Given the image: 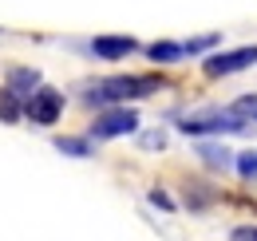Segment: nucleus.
<instances>
[{"mask_svg": "<svg viewBox=\"0 0 257 241\" xmlns=\"http://www.w3.org/2000/svg\"><path fill=\"white\" fill-rule=\"evenodd\" d=\"M218 44H222V36H218V32H206V36L186 40V44H182V52H186V56H206V52H214Z\"/></svg>", "mask_w": 257, "mask_h": 241, "instance_id": "nucleus-11", "label": "nucleus"}, {"mask_svg": "<svg viewBox=\"0 0 257 241\" xmlns=\"http://www.w3.org/2000/svg\"><path fill=\"white\" fill-rule=\"evenodd\" d=\"M229 241H257V225H237L229 233Z\"/></svg>", "mask_w": 257, "mask_h": 241, "instance_id": "nucleus-15", "label": "nucleus"}, {"mask_svg": "<svg viewBox=\"0 0 257 241\" xmlns=\"http://www.w3.org/2000/svg\"><path fill=\"white\" fill-rule=\"evenodd\" d=\"M40 83H44V79H40L36 67H8V75H4V87L12 91V95H20V99H28Z\"/></svg>", "mask_w": 257, "mask_h": 241, "instance_id": "nucleus-7", "label": "nucleus"}, {"mask_svg": "<svg viewBox=\"0 0 257 241\" xmlns=\"http://www.w3.org/2000/svg\"><path fill=\"white\" fill-rule=\"evenodd\" d=\"M198 154H202V162H206V166H214V170L233 166V151H225L222 143H202V147H198Z\"/></svg>", "mask_w": 257, "mask_h": 241, "instance_id": "nucleus-9", "label": "nucleus"}, {"mask_svg": "<svg viewBox=\"0 0 257 241\" xmlns=\"http://www.w3.org/2000/svg\"><path fill=\"white\" fill-rule=\"evenodd\" d=\"M60 115H64V91L44 87V83H40V87L24 99V119L36 123V127H56Z\"/></svg>", "mask_w": 257, "mask_h": 241, "instance_id": "nucleus-4", "label": "nucleus"}, {"mask_svg": "<svg viewBox=\"0 0 257 241\" xmlns=\"http://www.w3.org/2000/svg\"><path fill=\"white\" fill-rule=\"evenodd\" d=\"M151 206H159V210H174L170 194H162V190H151Z\"/></svg>", "mask_w": 257, "mask_h": 241, "instance_id": "nucleus-16", "label": "nucleus"}, {"mask_svg": "<svg viewBox=\"0 0 257 241\" xmlns=\"http://www.w3.org/2000/svg\"><path fill=\"white\" fill-rule=\"evenodd\" d=\"M139 131V111L127 103H115V107H99L95 123L87 127V139H123Z\"/></svg>", "mask_w": 257, "mask_h": 241, "instance_id": "nucleus-3", "label": "nucleus"}, {"mask_svg": "<svg viewBox=\"0 0 257 241\" xmlns=\"http://www.w3.org/2000/svg\"><path fill=\"white\" fill-rule=\"evenodd\" d=\"M20 119H24V99L4 87L0 91V123H20Z\"/></svg>", "mask_w": 257, "mask_h": 241, "instance_id": "nucleus-10", "label": "nucleus"}, {"mask_svg": "<svg viewBox=\"0 0 257 241\" xmlns=\"http://www.w3.org/2000/svg\"><path fill=\"white\" fill-rule=\"evenodd\" d=\"M87 48H91V56H95V60L115 63V60L135 56V52H139V40H135V36H95Z\"/></svg>", "mask_w": 257, "mask_h": 241, "instance_id": "nucleus-6", "label": "nucleus"}, {"mask_svg": "<svg viewBox=\"0 0 257 241\" xmlns=\"http://www.w3.org/2000/svg\"><path fill=\"white\" fill-rule=\"evenodd\" d=\"M253 63H257V44H245V48H229V52H210L202 60V71L210 79H225V75H237Z\"/></svg>", "mask_w": 257, "mask_h": 241, "instance_id": "nucleus-5", "label": "nucleus"}, {"mask_svg": "<svg viewBox=\"0 0 257 241\" xmlns=\"http://www.w3.org/2000/svg\"><path fill=\"white\" fill-rule=\"evenodd\" d=\"M56 151L71 154V158H87V154H95V151H91V139H71V135H60V139H56Z\"/></svg>", "mask_w": 257, "mask_h": 241, "instance_id": "nucleus-12", "label": "nucleus"}, {"mask_svg": "<svg viewBox=\"0 0 257 241\" xmlns=\"http://www.w3.org/2000/svg\"><path fill=\"white\" fill-rule=\"evenodd\" d=\"M233 166H237V174H241L245 182H253V178H257V151L233 154Z\"/></svg>", "mask_w": 257, "mask_h": 241, "instance_id": "nucleus-13", "label": "nucleus"}, {"mask_svg": "<svg viewBox=\"0 0 257 241\" xmlns=\"http://www.w3.org/2000/svg\"><path fill=\"white\" fill-rule=\"evenodd\" d=\"M166 87L162 75H107L83 87L87 107H115V103H135V99H151L155 91Z\"/></svg>", "mask_w": 257, "mask_h": 241, "instance_id": "nucleus-1", "label": "nucleus"}, {"mask_svg": "<svg viewBox=\"0 0 257 241\" xmlns=\"http://www.w3.org/2000/svg\"><path fill=\"white\" fill-rule=\"evenodd\" d=\"M143 147H147V151H162V147H166V135H162V131H151V135H143Z\"/></svg>", "mask_w": 257, "mask_h": 241, "instance_id": "nucleus-14", "label": "nucleus"}, {"mask_svg": "<svg viewBox=\"0 0 257 241\" xmlns=\"http://www.w3.org/2000/svg\"><path fill=\"white\" fill-rule=\"evenodd\" d=\"M147 60L151 63H178V60H186V52H182V44H174V40H159V44L147 48Z\"/></svg>", "mask_w": 257, "mask_h": 241, "instance_id": "nucleus-8", "label": "nucleus"}, {"mask_svg": "<svg viewBox=\"0 0 257 241\" xmlns=\"http://www.w3.org/2000/svg\"><path fill=\"white\" fill-rule=\"evenodd\" d=\"M178 131H182V135H194V139H202V135H245V131H249V119H241L233 107H206V111L182 115Z\"/></svg>", "mask_w": 257, "mask_h": 241, "instance_id": "nucleus-2", "label": "nucleus"}]
</instances>
